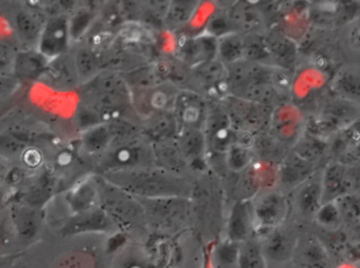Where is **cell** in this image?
I'll use <instances>...</instances> for the list:
<instances>
[{
  "label": "cell",
  "instance_id": "cell-28",
  "mask_svg": "<svg viewBox=\"0 0 360 268\" xmlns=\"http://www.w3.org/2000/svg\"><path fill=\"white\" fill-rule=\"evenodd\" d=\"M245 58V37L243 34L233 32L217 39V59L226 67Z\"/></svg>",
  "mask_w": 360,
  "mask_h": 268
},
{
  "label": "cell",
  "instance_id": "cell-5",
  "mask_svg": "<svg viewBox=\"0 0 360 268\" xmlns=\"http://www.w3.org/2000/svg\"><path fill=\"white\" fill-rule=\"evenodd\" d=\"M139 200L145 210L147 225L151 223L160 229H172L184 225L188 219L190 204L186 198Z\"/></svg>",
  "mask_w": 360,
  "mask_h": 268
},
{
  "label": "cell",
  "instance_id": "cell-34",
  "mask_svg": "<svg viewBox=\"0 0 360 268\" xmlns=\"http://www.w3.org/2000/svg\"><path fill=\"white\" fill-rule=\"evenodd\" d=\"M342 223L350 225H360V196L349 194L338 198L335 202Z\"/></svg>",
  "mask_w": 360,
  "mask_h": 268
},
{
  "label": "cell",
  "instance_id": "cell-44",
  "mask_svg": "<svg viewBox=\"0 0 360 268\" xmlns=\"http://www.w3.org/2000/svg\"><path fill=\"white\" fill-rule=\"evenodd\" d=\"M6 203H8V199H6V194L4 192L0 191V213L4 210V208L6 206Z\"/></svg>",
  "mask_w": 360,
  "mask_h": 268
},
{
  "label": "cell",
  "instance_id": "cell-9",
  "mask_svg": "<svg viewBox=\"0 0 360 268\" xmlns=\"http://www.w3.org/2000/svg\"><path fill=\"white\" fill-rule=\"evenodd\" d=\"M291 196L290 206L304 220L314 221L323 208V168L298 185Z\"/></svg>",
  "mask_w": 360,
  "mask_h": 268
},
{
  "label": "cell",
  "instance_id": "cell-31",
  "mask_svg": "<svg viewBox=\"0 0 360 268\" xmlns=\"http://www.w3.org/2000/svg\"><path fill=\"white\" fill-rule=\"evenodd\" d=\"M197 1H171L165 17L164 25L169 29H180L192 18L198 8Z\"/></svg>",
  "mask_w": 360,
  "mask_h": 268
},
{
  "label": "cell",
  "instance_id": "cell-8",
  "mask_svg": "<svg viewBox=\"0 0 360 268\" xmlns=\"http://www.w3.org/2000/svg\"><path fill=\"white\" fill-rule=\"evenodd\" d=\"M70 43L69 17L63 14L54 15L44 21L36 48L52 61L65 56Z\"/></svg>",
  "mask_w": 360,
  "mask_h": 268
},
{
  "label": "cell",
  "instance_id": "cell-21",
  "mask_svg": "<svg viewBox=\"0 0 360 268\" xmlns=\"http://www.w3.org/2000/svg\"><path fill=\"white\" fill-rule=\"evenodd\" d=\"M174 141L188 166H194L207 158V141L200 128H180Z\"/></svg>",
  "mask_w": 360,
  "mask_h": 268
},
{
  "label": "cell",
  "instance_id": "cell-18",
  "mask_svg": "<svg viewBox=\"0 0 360 268\" xmlns=\"http://www.w3.org/2000/svg\"><path fill=\"white\" fill-rule=\"evenodd\" d=\"M72 215L99 208L98 178L88 177L74 185L65 194Z\"/></svg>",
  "mask_w": 360,
  "mask_h": 268
},
{
  "label": "cell",
  "instance_id": "cell-13",
  "mask_svg": "<svg viewBox=\"0 0 360 268\" xmlns=\"http://www.w3.org/2000/svg\"><path fill=\"white\" fill-rule=\"evenodd\" d=\"M176 52L180 62L193 69L217 59V39L205 33L188 36L179 42Z\"/></svg>",
  "mask_w": 360,
  "mask_h": 268
},
{
  "label": "cell",
  "instance_id": "cell-22",
  "mask_svg": "<svg viewBox=\"0 0 360 268\" xmlns=\"http://www.w3.org/2000/svg\"><path fill=\"white\" fill-rule=\"evenodd\" d=\"M291 149L302 159L319 168H323L330 161V141L307 133H302Z\"/></svg>",
  "mask_w": 360,
  "mask_h": 268
},
{
  "label": "cell",
  "instance_id": "cell-17",
  "mask_svg": "<svg viewBox=\"0 0 360 268\" xmlns=\"http://www.w3.org/2000/svg\"><path fill=\"white\" fill-rule=\"evenodd\" d=\"M141 121V132L152 143L174 140L179 132L173 111L156 112Z\"/></svg>",
  "mask_w": 360,
  "mask_h": 268
},
{
  "label": "cell",
  "instance_id": "cell-23",
  "mask_svg": "<svg viewBox=\"0 0 360 268\" xmlns=\"http://www.w3.org/2000/svg\"><path fill=\"white\" fill-rule=\"evenodd\" d=\"M296 244L297 239L281 225L266 234L262 250L271 260L285 261L290 258Z\"/></svg>",
  "mask_w": 360,
  "mask_h": 268
},
{
  "label": "cell",
  "instance_id": "cell-33",
  "mask_svg": "<svg viewBox=\"0 0 360 268\" xmlns=\"http://www.w3.org/2000/svg\"><path fill=\"white\" fill-rule=\"evenodd\" d=\"M266 257L262 248L251 241L239 243L236 268H266Z\"/></svg>",
  "mask_w": 360,
  "mask_h": 268
},
{
  "label": "cell",
  "instance_id": "cell-10",
  "mask_svg": "<svg viewBox=\"0 0 360 268\" xmlns=\"http://www.w3.org/2000/svg\"><path fill=\"white\" fill-rule=\"evenodd\" d=\"M321 168L302 159L291 149L277 166L275 187L289 196L298 185Z\"/></svg>",
  "mask_w": 360,
  "mask_h": 268
},
{
  "label": "cell",
  "instance_id": "cell-16",
  "mask_svg": "<svg viewBox=\"0 0 360 268\" xmlns=\"http://www.w3.org/2000/svg\"><path fill=\"white\" fill-rule=\"evenodd\" d=\"M332 39L342 61L360 63V10L353 18L332 32Z\"/></svg>",
  "mask_w": 360,
  "mask_h": 268
},
{
  "label": "cell",
  "instance_id": "cell-12",
  "mask_svg": "<svg viewBox=\"0 0 360 268\" xmlns=\"http://www.w3.org/2000/svg\"><path fill=\"white\" fill-rule=\"evenodd\" d=\"M111 217L101 208L74 214L61 227V235L65 237L86 235V234L110 233L116 229Z\"/></svg>",
  "mask_w": 360,
  "mask_h": 268
},
{
  "label": "cell",
  "instance_id": "cell-11",
  "mask_svg": "<svg viewBox=\"0 0 360 268\" xmlns=\"http://www.w3.org/2000/svg\"><path fill=\"white\" fill-rule=\"evenodd\" d=\"M207 101L196 91L180 90L175 100L173 114L180 128H200L202 130L207 118Z\"/></svg>",
  "mask_w": 360,
  "mask_h": 268
},
{
  "label": "cell",
  "instance_id": "cell-24",
  "mask_svg": "<svg viewBox=\"0 0 360 268\" xmlns=\"http://www.w3.org/2000/svg\"><path fill=\"white\" fill-rule=\"evenodd\" d=\"M237 4L238 6L229 11L236 32L243 35L260 33L259 29L264 22V16L259 8L249 6L247 2H237Z\"/></svg>",
  "mask_w": 360,
  "mask_h": 268
},
{
  "label": "cell",
  "instance_id": "cell-35",
  "mask_svg": "<svg viewBox=\"0 0 360 268\" xmlns=\"http://www.w3.org/2000/svg\"><path fill=\"white\" fill-rule=\"evenodd\" d=\"M94 19V13L90 8H80L69 17L71 41H78L90 31Z\"/></svg>",
  "mask_w": 360,
  "mask_h": 268
},
{
  "label": "cell",
  "instance_id": "cell-2",
  "mask_svg": "<svg viewBox=\"0 0 360 268\" xmlns=\"http://www.w3.org/2000/svg\"><path fill=\"white\" fill-rule=\"evenodd\" d=\"M96 157L101 175L156 166L153 143L143 134L117 143Z\"/></svg>",
  "mask_w": 360,
  "mask_h": 268
},
{
  "label": "cell",
  "instance_id": "cell-40",
  "mask_svg": "<svg viewBox=\"0 0 360 268\" xmlns=\"http://www.w3.org/2000/svg\"><path fill=\"white\" fill-rule=\"evenodd\" d=\"M15 54L10 44L0 41V74H11Z\"/></svg>",
  "mask_w": 360,
  "mask_h": 268
},
{
  "label": "cell",
  "instance_id": "cell-25",
  "mask_svg": "<svg viewBox=\"0 0 360 268\" xmlns=\"http://www.w3.org/2000/svg\"><path fill=\"white\" fill-rule=\"evenodd\" d=\"M54 187V180L46 173V175L38 177L25 191L21 192L13 199L42 210L44 204L52 197Z\"/></svg>",
  "mask_w": 360,
  "mask_h": 268
},
{
  "label": "cell",
  "instance_id": "cell-43",
  "mask_svg": "<svg viewBox=\"0 0 360 268\" xmlns=\"http://www.w3.org/2000/svg\"><path fill=\"white\" fill-rule=\"evenodd\" d=\"M21 255H11V256L0 257V268H13L17 261L20 259Z\"/></svg>",
  "mask_w": 360,
  "mask_h": 268
},
{
  "label": "cell",
  "instance_id": "cell-41",
  "mask_svg": "<svg viewBox=\"0 0 360 268\" xmlns=\"http://www.w3.org/2000/svg\"><path fill=\"white\" fill-rule=\"evenodd\" d=\"M23 163L30 168H36L41 164L42 155L38 149H25L22 152Z\"/></svg>",
  "mask_w": 360,
  "mask_h": 268
},
{
  "label": "cell",
  "instance_id": "cell-36",
  "mask_svg": "<svg viewBox=\"0 0 360 268\" xmlns=\"http://www.w3.org/2000/svg\"><path fill=\"white\" fill-rule=\"evenodd\" d=\"M233 32H236V29H235L234 25H233L229 11L228 12L220 11V12L214 13L210 17L207 25H205L203 33L218 39V38L228 35V34L233 33Z\"/></svg>",
  "mask_w": 360,
  "mask_h": 268
},
{
  "label": "cell",
  "instance_id": "cell-37",
  "mask_svg": "<svg viewBox=\"0 0 360 268\" xmlns=\"http://www.w3.org/2000/svg\"><path fill=\"white\" fill-rule=\"evenodd\" d=\"M113 268H150V265L141 250L129 248L117 257Z\"/></svg>",
  "mask_w": 360,
  "mask_h": 268
},
{
  "label": "cell",
  "instance_id": "cell-1",
  "mask_svg": "<svg viewBox=\"0 0 360 268\" xmlns=\"http://www.w3.org/2000/svg\"><path fill=\"white\" fill-rule=\"evenodd\" d=\"M101 177L139 199H188L192 195V185L186 177L160 166L109 173Z\"/></svg>",
  "mask_w": 360,
  "mask_h": 268
},
{
  "label": "cell",
  "instance_id": "cell-26",
  "mask_svg": "<svg viewBox=\"0 0 360 268\" xmlns=\"http://www.w3.org/2000/svg\"><path fill=\"white\" fill-rule=\"evenodd\" d=\"M73 62L78 81L82 84L90 81L103 71L101 54L88 44L76 51Z\"/></svg>",
  "mask_w": 360,
  "mask_h": 268
},
{
  "label": "cell",
  "instance_id": "cell-19",
  "mask_svg": "<svg viewBox=\"0 0 360 268\" xmlns=\"http://www.w3.org/2000/svg\"><path fill=\"white\" fill-rule=\"evenodd\" d=\"M254 232L253 206L251 200H237L231 210L228 223L229 241L243 243L249 241Z\"/></svg>",
  "mask_w": 360,
  "mask_h": 268
},
{
  "label": "cell",
  "instance_id": "cell-14",
  "mask_svg": "<svg viewBox=\"0 0 360 268\" xmlns=\"http://www.w3.org/2000/svg\"><path fill=\"white\" fill-rule=\"evenodd\" d=\"M328 91L360 105V63L342 61L330 76Z\"/></svg>",
  "mask_w": 360,
  "mask_h": 268
},
{
  "label": "cell",
  "instance_id": "cell-15",
  "mask_svg": "<svg viewBox=\"0 0 360 268\" xmlns=\"http://www.w3.org/2000/svg\"><path fill=\"white\" fill-rule=\"evenodd\" d=\"M51 60L44 57L37 48L18 51L13 60L11 74L19 84H30L41 79L50 65Z\"/></svg>",
  "mask_w": 360,
  "mask_h": 268
},
{
  "label": "cell",
  "instance_id": "cell-3",
  "mask_svg": "<svg viewBox=\"0 0 360 268\" xmlns=\"http://www.w3.org/2000/svg\"><path fill=\"white\" fill-rule=\"evenodd\" d=\"M99 208H103L117 227L134 229L147 225L145 210L134 196L99 177Z\"/></svg>",
  "mask_w": 360,
  "mask_h": 268
},
{
  "label": "cell",
  "instance_id": "cell-4",
  "mask_svg": "<svg viewBox=\"0 0 360 268\" xmlns=\"http://www.w3.org/2000/svg\"><path fill=\"white\" fill-rule=\"evenodd\" d=\"M254 215V231L266 235L287 220L291 210L287 194L277 189H266L252 201Z\"/></svg>",
  "mask_w": 360,
  "mask_h": 268
},
{
  "label": "cell",
  "instance_id": "cell-42",
  "mask_svg": "<svg viewBox=\"0 0 360 268\" xmlns=\"http://www.w3.org/2000/svg\"><path fill=\"white\" fill-rule=\"evenodd\" d=\"M11 168L12 166H11L10 162L6 160V158L0 156V191H1V187L6 185V177H8Z\"/></svg>",
  "mask_w": 360,
  "mask_h": 268
},
{
  "label": "cell",
  "instance_id": "cell-7",
  "mask_svg": "<svg viewBox=\"0 0 360 268\" xmlns=\"http://www.w3.org/2000/svg\"><path fill=\"white\" fill-rule=\"evenodd\" d=\"M6 210L10 215L21 248L25 250L29 248L38 239L41 233L44 221L42 210L31 208L15 199L8 201Z\"/></svg>",
  "mask_w": 360,
  "mask_h": 268
},
{
  "label": "cell",
  "instance_id": "cell-6",
  "mask_svg": "<svg viewBox=\"0 0 360 268\" xmlns=\"http://www.w3.org/2000/svg\"><path fill=\"white\" fill-rule=\"evenodd\" d=\"M357 166L340 160H331L323 168V204L333 203L338 198L354 194Z\"/></svg>",
  "mask_w": 360,
  "mask_h": 268
},
{
  "label": "cell",
  "instance_id": "cell-27",
  "mask_svg": "<svg viewBox=\"0 0 360 268\" xmlns=\"http://www.w3.org/2000/svg\"><path fill=\"white\" fill-rule=\"evenodd\" d=\"M156 166L184 176V172L190 168L180 153L174 140L153 143Z\"/></svg>",
  "mask_w": 360,
  "mask_h": 268
},
{
  "label": "cell",
  "instance_id": "cell-32",
  "mask_svg": "<svg viewBox=\"0 0 360 268\" xmlns=\"http://www.w3.org/2000/svg\"><path fill=\"white\" fill-rule=\"evenodd\" d=\"M254 161H255V156H254L253 149L241 147L235 142L231 145L224 155L226 168L234 174L245 172L254 163Z\"/></svg>",
  "mask_w": 360,
  "mask_h": 268
},
{
  "label": "cell",
  "instance_id": "cell-29",
  "mask_svg": "<svg viewBox=\"0 0 360 268\" xmlns=\"http://www.w3.org/2000/svg\"><path fill=\"white\" fill-rule=\"evenodd\" d=\"M15 29L23 41L37 44L44 21L31 11L21 10L15 15Z\"/></svg>",
  "mask_w": 360,
  "mask_h": 268
},
{
  "label": "cell",
  "instance_id": "cell-30",
  "mask_svg": "<svg viewBox=\"0 0 360 268\" xmlns=\"http://www.w3.org/2000/svg\"><path fill=\"white\" fill-rule=\"evenodd\" d=\"M22 250L6 206L0 213V257L22 254Z\"/></svg>",
  "mask_w": 360,
  "mask_h": 268
},
{
  "label": "cell",
  "instance_id": "cell-20",
  "mask_svg": "<svg viewBox=\"0 0 360 268\" xmlns=\"http://www.w3.org/2000/svg\"><path fill=\"white\" fill-rule=\"evenodd\" d=\"M116 140H117V133H116L115 124L113 120H111L84 130L80 142L86 154L98 156L108 151Z\"/></svg>",
  "mask_w": 360,
  "mask_h": 268
},
{
  "label": "cell",
  "instance_id": "cell-38",
  "mask_svg": "<svg viewBox=\"0 0 360 268\" xmlns=\"http://www.w3.org/2000/svg\"><path fill=\"white\" fill-rule=\"evenodd\" d=\"M27 137L21 133H8V134L2 135L0 138V147L10 153H17V152H23L27 149Z\"/></svg>",
  "mask_w": 360,
  "mask_h": 268
},
{
  "label": "cell",
  "instance_id": "cell-39",
  "mask_svg": "<svg viewBox=\"0 0 360 268\" xmlns=\"http://www.w3.org/2000/svg\"><path fill=\"white\" fill-rule=\"evenodd\" d=\"M19 82L12 74H0V105L6 102L18 90Z\"/></svg>",
  "mask_w": 360,
  "mask_h": 268
}]
</instances>
